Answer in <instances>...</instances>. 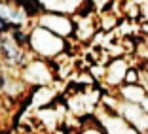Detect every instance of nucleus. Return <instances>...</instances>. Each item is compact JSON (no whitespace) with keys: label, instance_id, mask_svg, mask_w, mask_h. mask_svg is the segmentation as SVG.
<instances>
[{"label":"nucleus","instance_id":"f03ea898","mask_svg":"<svg viewBox=\"0 0 148 134\" xmlns=\"http://www.w3.org/2000/svg\"><path fill=\"white\" fill-rule=\"evenodd\" d=\"M140 81V76H139V70L137 68H129L125 72V78H123V83H139Z\"/></svg>","mask_w":148,"mask_h":134},{"label":"nucleus","instance_id":"7ed1b4c3","mask_svg":"<svg viewBox=\"0 0 148 134\" xmlns=\"http://www.w3.org/2000/svg\"><path fill=\"white\" fill-rule=\"evenodd\" d=\"M0 57H2V47H0Z\"/></svg>","mask_w":148,"mask_h":134},{"label":"nucleus","instance_id":"f257e3e1","mask_svg":"<svg viewBox=\"0 0 148 134\" xmlns=\"http://www.w3.org/2000/svg\"><path fill=\"white\" fill-rule=\"evenodd\" d=\"M125 72H127L125 61H123V59H116V61H112V64L108 66V72H106V81L112 83V85H118V83L123 81Z\"/></svg>","mask_w":148,"mask_h":134}]
</instances>
